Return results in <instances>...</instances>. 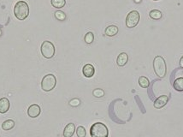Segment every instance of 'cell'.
I'll use <instances>...</instances> for the list:
<instances>
[{
  "label": "cell",
  "mask_w": 183,
  "mask_h": 137,
  "mask_svg": "<svg viewBox=\"0 0 183 137\" xmlns=\"http://www.w3.org/2000/svg\"><path fill=\"white\" fill-rule=\"evenodd\" d=\"M134 1H135V3H140L141 2V0H134Z\"/></svg>",
  "instance_id": "25"
},
{
  "label": "cell",
  "mask_w": 183,
  "mask_h": 137,
  "mask_svg": "<svg viewBox=\"0 0 183 137\" xmlns=\"http://www.w3.org/2000/svg\"><path fill=\"white\" fill-rule=\"evenodd\" d=\"M57 84V79L55 75L52 74H48L44 76L41 82V87L45 92H50L52 89L55 88Z\"/></svg>",
  "instance_id": "4"
},
{
  "label": "cell",
  "mask_w": 183,
  "mask_h": 137,
  "mask_svg": "<svg viewBox=\"0 0 183 137\" xmlns=\"http://www.w3.org/2000/svg\"><path fill=\"white\" fill-rule=\"evenodd\" d=\"M1 34H2V32H1V30H0V35H1Z\"/></svg>",
  "instance_id": "26"
},
{
  "label": "cell",
  "mask_w": 183,
  "mask_h": 137,
  "mask_svg": "<svg viewBox=\"0 0 183 137\" xmlns=\"http://www.w3.org/2000/svg\"><path fill=\"white\" fill-rule=\"evenodd\" d=\"M10 109V101L7 98L0 99V113H6Z\"/></svg>",
  "instance_id": "10"
},
{
  "label": "cell",
  "mask_w": 183,
  "mask_h": 137,
  "mask_svg": "<svg viewBox=\"0 0 183 137\" xmlns=\"http://www.w3.org/2000/svg\"><path fill=\"white\" fill-rule=\"evenodd\" d=\"M149 16L150 17L153 19V20H160L162 17V12L158 10H152L150 11L149 13Z\"/></svg>",
  "instance_id": "16"
},
{
  "label": "cell",
  "mask_w": 183,
  "mask_h": 137,
  "mask_svg": "<svg viewBox=\"0 0 183 137\" xmlns=\"http://www.w3.org/2000/svg\"><path fill=\"white\" fill-rule=\"evenodd\" d=\"M139 84L143 88H147L149 85H150V82H149V80L145 76H140L139 78Z\"/></svg>",
  "instance_id": "18"
},
{
  "label": "cell",
  "mask_w": 183,
  "mask_h": 137,
  "mask_svg": "<svg viewBox=\"0 0 183 137\" xmlns=\"http://www.w3.org/2000/svg\"><path fill=\"white\" fill-rule=\"evenodd\" d=\"M140 18V16L137 10H133L131 12H129L126 18V26L129 28L135 27L139 23Z\"/></svg>",
  "instance_id": "6"
},
{
  "label": "cell",
  "mask_w": 183,
  "mask_h": 137,
  "mask_svg": "<svg viewBox=\"0 0 183 137\" xmlns=\"http://www.w3.org/2000/svg\"><path fill=\"white\" fill-rule=\"evenodd\" d=\"M94 95L95 97H97V98H101V97H103L104 95V92L102 89H95L94 91Z\"/></svg>",
  "instance_id": "22"
},
{
  "label": "cell",
  "mask_w": 183,
  "mask_h": 137,
  "mask_svg": "<svg viewBox=\"0 0 183 137\" xmlns=\"http://www.w3.org/2000/svg\"><path fill=\"white\" fill-rule=\"evenodd\" d=\"M84 40H85V42H86V44H92L94 40V34L92 33V32H89V33H87V34L85 35V38H84Z\"/></svg>",
  "instance_id": "19"
},
{
  "label": "cell",
  "mask_w": 183,
  "mask_h": 137,
  "mask_svg": "<svg viewBox=\"0 0 183 137\" xmlns=\"http://www.w3.org/2000/svg\"><path fill=\"white\" fill-rule=\"evenodd\" d=\"M90 135L91 137H108L109 130L104 123H95L90 129Z\"/></svg>",
  "instance_id": "3"
},
{
  "label": "cell",
  "mask_w": 183,
  "mask_h": 137,
  "mask_svg": "<svg viewBox=\"0 0 183 137\" xmlns=\"http://www.w3.org/2000/svg\"><path fill=\"white\" fill-rule=\"evenodd\" d=\"M40 112H41V109L38 105H32L29 106L28 110V115L32 118H35L39 116Z\"/></svg>",
  "instance_id": "8"
},
{
  "label": "cell",
  "mask_w": 183,
  "mask_h": 137,
  "mask_svg": "<svg viewBox=\"0 0 183 137\" xmlns=\"http://www.w3.org/2000/svg\"><path fill=\"white\" fill-rule=\"evenodd\" d=\"M15 127V122L13 120L9 119L4 121V123H2V129L4 130H12L13 128Z\"/></svg>",
  "instance_id": "15"
},
{
  "label": "cell",
  "mask_w": 183,
  "mask_h": 137,
  "mask_svg": "<svg viewBox=\"0 0 183 137\" xmlns=\"http://www.w3.org/2000/svg\"><path fill=\"white\" fill-rule=\"evenodd\" d=\"M40 51H41V54L44 56V58L50 59V58H53L55 55V46L52 42L45 40L42 43Z\"/></svg>",
  "instance_id": "5"
},
{
  "label": "cell",
  "mask_w": 183,
  "mask_h": 137,
  "mask_svg": "<svg viewBox=\"0 0 183 137\" xmlns=\"http://www.w3.org/2000/svg\"><path fill=\"white\" fill-rule=\"evenodd\" d=\"M51 3L53 7H55L57 9H61L65 6L66 0H51Z\"/></svg>",
  "instance_id": "17"
},
{
  "label": "cell",
  "mask_w": 183,
  "mask_h": 137,
  "mask_svg": "<svg viewBox=\"0 0 183 137\" xmlns=\"http://www.w3.org/2000/svg\"><path fill=\"white\" fill-rule=\"evenodd\" d=\"M169 101V97L167 95L159 96L158 99L154 101V107L156 109H161L163 106H166V104Z\"/></svg>",
  "instance_id": "7"
},
{
  "label": "cell",
  "mask_w": 183,
  "mask_h": 137,
  "mask_svg": "<svg viewBox=\"0 0 183 137\" xmlns=\"http://www.w3.org/2000/svg\"><path fill=\"white\" fill-rule=\"evenodd\" d=\"M76 135L78 137H86V131L83 126H79L76 130Z\"/></svg>",
  "instance_id": "20"
},
{
  "label": "cell",
  "mask_w": 183,
  "mask_h": 137,
  "mask_svg": "<svg viewBox=\"0 0 183 137\" xmlns=\"http://www.w3.org/2000/svg\"><path fill=\"white\" fill-rule=\"evenodd\" d=\"M55 17L59 21H64L66 19V14L61 10H57L55 12Z\"/></svg>",
  "instance_id": "21"
},
{
  "label": "cell",
  "mask_w": 183,
  "mask_h": 137,
  "mask_svg": "<svg viewBox=\"0 0 183 137\" xmlns=\"http://www.w3.org/2000/svg\"><path fill=\"white\" fill-rule=\"evenodd\" d=\"M154 1H158V0H154Z\"/></svg>",
  "instance_id": "27"
},
{
  "label": "cell",
  "mask_w": 183,
  "mask_h": 137,
  "mask_svg": "<svg viewBox=\"0 0 183 137\" xmlns=\"http://www.w3.org/2000/svg\"><path fill=\"white\" fill-rule=\"evenodd\" d=\"M128 61V56L127 53L125 52H121L120 54L118 55L117 59V64L118 66L120 67H122L124 65L127 64V63Z\"/></svg>",
  "instance_id": "12"
},
{
  "label": "cell",
  "mask_w": 183,
  "mask_h": 137,
  "mask_svg": "<svg viewBox=\"0 0 183 137\" xmlns=\"http://www.w3.org/2000/svg\"><path fill=\"white\" fill-rule=\"evenodd\" d=\"M118 33V27L115 25H111V26H109V27H106L105 29V34L109 36V37H112V36H115L116 34H117Z\"/></svg>",
  "instance_id": "13"
},
{
  "label": "cell",
  "mask_w": 183,
  "mask_h": 137,
  "mask_svg": "<svg viewBox=\"0 0 183 137\" xmlns=\"http://www.w3.org/2000/svg\"><path fill=\"white\" fill-rule=\"evenodd\" d=\"M153 68L155 74L160 78L165 77L167 74V66L164 58L161 56H157L153 60Z\"/></svg>",
  "instance_id": "1"
},
{
  "label": "cell",
  "mask_w": 183,
  "mask_h": 137,
  "mask_svg": "<svg viewBox=\"0 0 183 137\" xmlns=\"http://www.w3.org/2000/svg\"><path fill=\"white\" fill-rule=\"evenodd\" d=\"M180 66H181V68H183V56L181 57V58L180 59Z\"/></svg>",
  "instance_id": "24"
},
{
  "label": "cell",
  "mask_w": 183,
  "mask_h": 137,
  "mask_svg": "<svg viewBox=\"0 0 183 137\" xmlns=\"http://www.w3.org/2000/svg\"><path fill=\"white\" fill-rule=\"evenodd\" d=\"M174 88L178 92H183V77H180L175 80L173 83Z\"/></svg>",
  "instance_id": "14"
},
{
  "label": "cell",
  "mask_w": 183,
  "mask_h": 137,
  "mask_svg": "<svg viewBox=\"0 0 183 137\" xmlns=\"http://www.w3.org/2000/svg\"><path fill=\"white\" fill-rule=\"evenodd\" d=\"M69 104H70V106H77L80 105V100L77 99H73V100H71V101L69 102Z\"/></svg>",
  "instance_id": "23"
},
{
  "label": "cell",
  "mask_w": 183,
  "mask_h": 137,
  "mask_svg": "<svg viewBox=\"0 0 183 137\" xmlns=\"http://www.w3.org/2000/svg\"><path fill=\"white\" fill-rule=\"evenodd\" d=\"M82 73L84 76L87 78H91L94 75L95 73V68L92 64H86L82 68Z\"/></svg>",
  "instance_id": "9"
},
{
  "label": "cell",
  "mask_w": 183,
  "mask_h": 137,
  "mask_svg": "<svg viewBox=\"0 0 183 137\" xmlns=\"http://www.w3.org/2000/svg\"><path fill=\"white\" fill-rule=\"evenodd\" d=\"M15 17L18 20H25L29 15V7L25 1H18L14 8Z\"/></svg>",
  "instance_id": "2"
},
{
  "label": "cell",
  "mask_w": 183,
  "mask_h": 137,
  "mask_svg": "<svg viewBox=\"0 0 183 137\" xmlns=\"http://www.w3.org/2000/svg\"><path fill=\"white\" fill-rule=\"evenodd\" d=\"M75 131V125L74 123H69L63 130V136L64 137H72Z\"/></svg>",
  "instance_id": "11"
}]
</instances>
